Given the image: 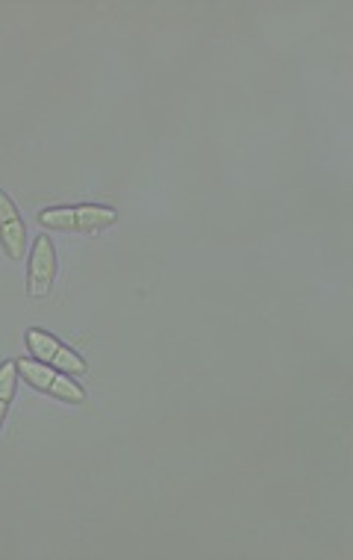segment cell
<instances>
[{
  "label": "cell",
  "mask_w": 353,
  "mask_h": 560,
  "mask_svg": "<svg viewBox=\"0 0 353 560\" xmlns=\"http://www.w3.org/2000/svg\"><path fill=\"white\" fill-rule=\"evenodd\" d=\"M118 222V210L104 203H80V207H54L42 210L38 224L48 231H71V233H97Z\"/></svg>",
  "instance_id": "obj_1"
},
{
  "label": "cell",
  "mask_w": 353,
  "mask_h": 560,
  "mask_svg": "<svg viewBox=\"0 0 353 560\" xmlns=\"http://www.w3.org/2000/svg\"><path fill=\"white\" fill-rule=\"evenodd\" d=\"M19 375L27 381L30 387H36L38 393H48V396L68 401V405H83L86 401V389L80 387L71 375L50 369L38 360H19Z\"/></svg>",
  "instance_id": "obj_2"
},
{
  "label": "cell",
  "mask_w": 353,
  "mask_h": 560,
  "mask_svg": "<svg viewBox=\"0 0 353 560\" xmlns=\"http://www.w3.org/2000/svg\"><path fill=\"white\" fill-rule=\"evenodd\" d=\"M27 348L33 360L38 363H45L50 369H59V372H66V375H86L89 366L86 360L80 358L77 351L66 346V342H59L54 334L42 328H30L27 330Z\"/></svg>",
  "instance_id": "obj_3"
},
{
  "label": "cell",
  "mask_w": 353,
  "mask_h": 560,
  "mask_svg": "<svg viewBox=\"0 0 353 560\" xmlns=\"http://www.w3.org/2000/svg\"><path fill=\"white\" fill-rule=\"evenodd\" d=\"M54 278H57V248H54L48 233H42L36 245H33V254H30V295L33 299H45L50 287H54Z\"/></svg>",
  "instance_id": "obj_4"
},
{
  "label": "cell",
  "mask_w": 353,
  "mask_h": 560,
  "mask_svg": "<svg viewBox=\"0 0 353 560\" xmlns=\"http://www.w3.org/2000/svg\"><path fill=\"white\" fill-rule=\"evenodd\" d=\"M0 245L10 254V260H24V248H27V228L21 219L19 207L12 198L0 189Z\"/></svg>",
  "instance_id": "obj_5"
},
{
  "label": "cell",
  "mask_w": 353,
  "mask_h": 560,
  "mask_svg": "<svg viewBox=\"0 0 353 560\" xmlns=\"http://www.w3.org/2000/svg\"><path fill=\"white\" fill-rule=\"evenodd\" d=\"M19 377V363H15V360H7V363L0 366V428H3V419H7V410H10L12 398H15Z\"/></svg>",
  "instance_id": "obj_6"
}]
</instances>
